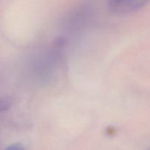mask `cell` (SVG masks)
I'll return each instance as SVG.
<instances>
[{
    "instance_id": "6da1fadb",
    "label": "cell",
    "mask_w": 150,
    "mask_h": 150,
    "mask_svg": "<svg viewBox=\"0 0 150 150\" xmlns=\"http://www.w3.org/2000/svg\"><path fill=\"white\" fill-rule=\"evenodd\" d=\"M149 0H108V8L117 16L131 14L146 5Z\"/></svg>"
},
{
    "instance_id": "7a4b0ae2",
    "label": "cell",
    "mask_w": 150,
    "mask_h": 150,
    "mask_svg": "<svg viewBox=\"0 0 150 150\" xmlns=\"http://www.w3.org/2000/svg\"><path fill=\"white\" fill-rule=\"evenodd\" d=\"M12 104V100L10 98H2L0 100V113L6 111L10 108Z\"/></svg>"
},
{
    "instance_id": "3957f363",
    "label": "cell",
    "mask_w": 150,
    "mask_h": 150,
    "mask_svg": "<svg viewBox=\"0 0 150 150\" xmlns=\"http://www.w3.org/2000/svg\"><path fill=\"white\" fill-rule=\"evenodd\" d=\"M5 150H24V148L21 144H14L9 146Z\"/></svg>"
}]
</instances>
